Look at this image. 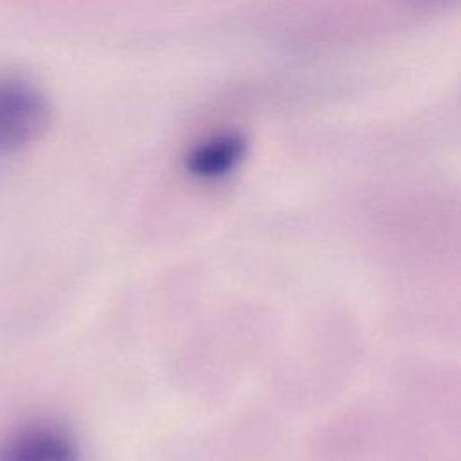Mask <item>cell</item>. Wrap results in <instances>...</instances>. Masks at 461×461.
I'll use <instances>...</instances> for the list:
<instances>
[{"label": "cell", "instance_id": "6da1fadb", "mask_svg": "<svg viewBox=\"0 0 461 461\" xmlns=\"http://www.w3.org/2000/svg\"><path fill=\"white\" fill-rule=\"evenodd\" d=\"M49 117V101L34 83L20 76H0V155L32 144Z\"/></svg>", "mask_w": 461, "mask_h": 461}, {"label": "cell", "instance_id": "7a4b0ae2", "mask_svg": "<svg viewBox=\"0 0 461 461\" xmlns=\"http://www.w3.org/2000/svg\"><path fill=\"white\" fill-rule=\"evenodd\" d=\"M0 461H81V448L61 425L34 423L0 443Z\"/></svg>", "mask_w": 461, "mask_h": 461}, {"label": "cell", "instance_id": "3957f363", "mask_svg": "<svg viewBox=\"0 0 461 461\" xmlns=\"http://www.w3.org/2000/svg\"><path fill=\"white\" fill-rule=\"evenodd\" d=\"M247 155V140L238 131L212 133L196 142L184 158L187 175L198 182H220L230 176Z\"/></svg>", "mask_w": 461, "mask_h": 461}, {"label": "cell", "instance_id": "277c9868", "mask_svg": "<svg viewBox=\"0 0 461 461\" xmlns=\"http://www.w3.org/2000/svg\"><path fill=\"white\" fill-rule=\"evenodd\" d=\"M427 2H432V0H427Z\"/></svg>", "mask_w": 461, "mask_h": 461}]
</instances>
